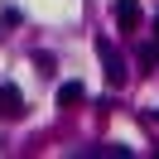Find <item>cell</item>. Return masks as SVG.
I'll return each instance as SVG.
<instances>
[{"label":"cell","mask_w":159,"mask_h":159,"mask_svg":"<svg viewBox=\"0 0 159 159\" xmlns=\"http://www.w3.org/2000/svg\"><path fill=\"white\" fill-rule=\"evenodd\" d=\"M97 53H101V68H106V82H111V87H125V63H120L116 43L97 39Z\"/></svg>","instance_id":"obj_1"},{"label":"cell","mask_w":159,"mask_h":159,"mask_svg":"<svg viewBox=\"0 0 159 159\" xmlns=\"http://www.w3.org/2000/svg\"><path fill=\"white\" fill-rule=\"evenodd\" d=\"M111 15H116V24H120L125 34L140 29V5H135V0H116V10H111Z\"/></svg>","instance_id":"obj_2"},{"label":"cell","mask_w":159,"mask_h":159,"mask_svg":"<svg viewBox=\"0 0 159 159\" xmlns=\"http://www.w3.org/2000/svg\"><path fill=\"white\" fill-rule=\"evenodd\" d=\"M20 111H24V101H20V92H15V87H0V116H20Z\"/></svg>","instance_id":"obj_3"},{"label":"cell","mask_w":159,"mask_h":159,"mask_svg":"<svg viewBox=\"0 0 159 159\" xmlns=\"http://www.w3.org/2000/svg\"><path fill=\"white\" fill-rule=\"evenodd\" d=\"M72 101H82V82H63L58 87V106H72Z\"/></svg>","instance_id":"obj_4"},{"label":"cell","mask_w":159,"mask_h":159,"mask_svg":"<svg viewBox=\"0 0 159 159\" xmlns=\"http://www.w3.org/2000/svg\"><path fill=\"white\" fill-rule=\"evenodd\" d=\"M34 63H39V72H43V77H53V68H58V63H53V53H39Z\"/></svg>","instance_id":"obj_5"},{"label":"cell","mask_w":159,"mask_h":159,"mask_svg":"<svg viewBox=\"0 0 159 159\" xmlns=\"http://www.w3.org/2000/svg\"><path fill=\"white\" fill-rule=\"evenodd\" d=\"M154 39H159V20H154Z\"/></svg>","instance_id":"obj_6"}]
</instances>
